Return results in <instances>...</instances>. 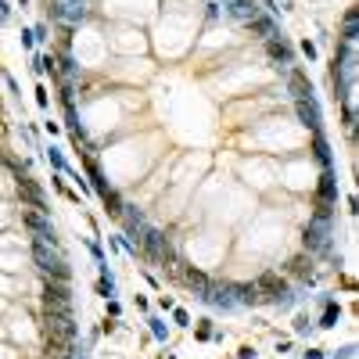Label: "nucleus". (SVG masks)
Masks as SVG:
<instances>
[{
	"label": "nucleus",
	"instance_id": "f257e3e1",
	"mask_svg": "<svg viewBox=\"0 0 359 359\" xmlns=\"http://www.w3.org/2000/svg\"><path fill=\"white\" fill-rule=\"evenodd\" d=\"M33 255H36V262H40V270L51 273V280H68V266H65V259H61L58 252H54V244L47 248V241H36Z\"/></svg>",
	"mask_w": 359,
	"mask_h": 359
},
{
	"label": "nucleus",
	"instance_id": "f03ea898",
	"mask_svg": "<svg viewBox=\"0 0 359 359\" xmlns=\"http://www.w3.org/2000/svg\"><path fill=\"white\" fill-rule=\"evenodd\" d=\"M43 306L47 309H68V284L65 280H47V288H43Z\"/></svg>",
	"mask_w": 359,
	"mask_h": 359
},
{
	"label": "nucleus",
	"instance_id": "7ed1b4c3",
	"mask_svg": "<svg viewBox=\"0 0 359 359\" xmlns=\"http://www.w3.org/2000/svg\"><path fill=\"white\" fill-rule=\"evenodd\" d=\"M280 291H284V284L277 277H262L255 288H248V298H277Z\"/></svg>",
	"mask_w": 359,
	"mask_h": 359
},
{
	"label": "nucleus",
	"instance_id": "20e7f679",
	"mask_svg": "<svg viewBox=\"0 0 359 359\" xmlns=\"http://www.w3.org/2000/svg\"><path fill=\"white\" fill-rule=\"evenodd\" d=\"M0 130H4V126H0Z\"/></svg>",
	"mask_w": 359,
	"mask_h": 359
}]
</instances>
